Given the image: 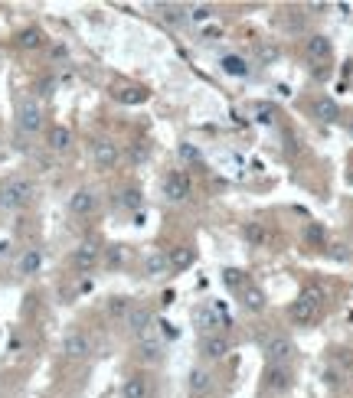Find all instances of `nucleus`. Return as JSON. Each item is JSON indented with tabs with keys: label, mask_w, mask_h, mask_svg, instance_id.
Listing matches in <instances>:
<instances>
[{
	"label": "nucleus",
	"mask_w": 353,
	"mask_h": 398,
	"mask_svg": "<svg viewBox=\"0 0 353 398\" xmlns=\"http://www.w3.org/2000/svg\"><path fill=\"white\" fill-rule=\"evenodd\" d=\"M33 196H36V186H33V180H26V176H10L7 183L0 186V209H24L33 203Z\"/></svg>",
	"instance_id": "1"
},
{
	"label": "nucleus",
	"mask_w": 353,
	"mask_h": 398,
	"mask_svg": "<svg viewBox=\"0 0 353 398\" xmlns=\"http://www.w3.org/2000/svg\"><path fill=\"white\" fill-rule=\"evenodd\" d=\"M43 101L26 95V98L16 101V128L24 131V134H39L43 131Z\"/></svg>",
	"instance_id": "2"
},
{
	"label": "nucleus",
	"mask_w": 353,
	"mask_h": 398,
	"mask_svg": "<svg viewBox=\"0 0 353 398\" xmlns=\"http://www.w3.org/2000/svg\"><path fill=\"white\" fill-rule=\"evenodd\" d=\"M294 352H298V346H294V340L288 333H275V337L265 340V359L272 366H288L294 359Z\"/></svg>",
	"instance_id": "3"
},
{
	"label": "nucleus",
	"mask_w": 353,
	"mask_h": 398,
	"mask_svg": "<svg viewBox=\"0 0 353 398\" xmlns=\"http://www.w3.org/2000/svg\"><path fill=\"white\" fill-rule=\"evenodd\" d=\"M161 186H164V196H167L170 203H187V199L193 196V183L184 170H170V173L164 176Z\"/></svg>",
	"instance_id": "4"
},
{
	"label": "nucleus",
	"mask_w": 353,
	"mask_h": 398,
	"mask_svg": "<svg viewBox=\"0 0 353 398\" xmlns=\"http://www.w3.org/2000/svg\"><path fill=\"white\" fill-rule=\"evenodd\" d=\"M92 352H95V346L89 340V333H82V330H72V333L62 337V356L66 359H89Z\"/></svg>",
	"instance_id": "5"
},
{
	"label": "nucleus",
	"mask_w": 353,
	"mask_h": 398,
	"mask_svg": "<svg viewBox=\"0 0 353 398\" xmlns=\"http://www.w3.org/2000/svg\"><path fill=\"white\" fill-rule=\"evenodd\" d=\"M265 389L269 392H275V395H288V392L294 389V372H292V366H265Z\"/></svg>",
	"instance_id": "6"
},
{
	"label": "nucleus",
	"mask_w": 353,
	"mask_h": 398,
	"mask_svg": "<svg viewBox=\"0 0 353 398\" xmlns=\"http://www.w3.org/2000/svg\"><path fill=\"white\" fill-rule=\"evenodd\" d=\"M124 323H128L131 337H138V340L151 337V330H154V314H151V307L134 304V307L128 310V317H124Z\"/></svg>",
	"instance_id": "7"
},
{
	"label": "nucleus",
	"mask_w": 353,
	"mask_h": 398,
	"mask_svg": "<svg viewBox=\"0 0 353 398\" xmlns=\"http://www.w3.org/2000/svg\"><path fill=\"white\" fill-rule=\"evenodd\" d=\"M92 160L99 170H115L118 160H121V147L115 144L111 138H101L92 144Z\"/></svg>",
	"instance_id": "8"
},
{
	"label": "nucleus",
	"mask_w": 353,
	"mask_h": 398,
	"mask_svg": "<svg viewBox=\"0 0 353 398\" xmlns=\"http://www.w3.org/2000/svg\"><path fill=\"white\" fill-rule=\"evenodd\" d=\"M219 327H229V317H226L216 304H203L200 310H197V330H203V337H209V333H216Z\"/></svg>",
	"instance_id": "9"
},
{
	"label": "nucleus",
	"mask_w": 353,
	"mask_h": 398,
	"mask_svg": "<svg viewBox=\"0 0 353 398\" xmlns=\"http://www.w3.org/2000/svg\"><path fill=\"white\" fill-rule=\"evenodd\" d=\"M200 352H203V359L219 362L232 352V343H229V337H223V333H209V337L200 340Z\"/></svg>",
	"instance_id": "10"
},
{
	"label": "nucleus",
	"mask_w": 353,
	"mask_h": 398,
	"mask_svg": "<svg viewBox=\"0 0 353 398\" xmlns=\"http://www.w3.org/2000/svg\"><path fill=\"white\" fill-rule=\"evenodd\" d=\"M99 258H101V248H99V242H82V245H76V252H72V268L76 271H92L95 265H99Z\"/></svg>",
	"instance_id": "11"
},
{
	"label": "nucleus",
	"mask_w": 353,
	"mask_h": 398,
	"mask_svg": "<svg viewBox=\"0 0 353 398\" xmlns=\"http://www.w3.org/2000/svg\"><path fill=\"white\" fill-rule=\"evenodd\" d=\"M99 209V193L89 190V186H79L69 196V213L72 215H92Z\"/></svg>",
	"instance_id": "12"
},
{
	"label": "nucleus",
	"mask_w": 353,
	"mask_h": 398,
	"mask_svg": "<svg viewBox=\"0 0 353 398\" xmlns=\"http://www.w3.org/2000/svg\"><path fill=\"white\" fill-rule=\"evenodd\" d=\"M304 56L314 62H327L330 56H334V43H330V36H324V33H311V36L304 39Z\"/></svg>",
	"instance_id": "13"
},
{
	"label": "nucleus",
	"mask_w": 353,
	"mask_h": 398,
	"mask_svg": "<svg viewBox=\"0 0 353 398\" xmlns=\"http://www.w3.org/2000/svg\"><path fill=\"white\" fill-rule=\"evenodd\" d=\"M213 372L209 369H203V366H197V369H190V379H187V389H190V395L193 398H209V392H213Z\"/></svg>",
	"instance_id": "14"
},
{
	"label": "nucleus",
	"mask_w": 353,
	"mask_h": 398,
	"mask_svg": "<svg viewBox=\"0 0 353 398\" xmlns=\"http://www.w3.org/2000/svg\"><path fill=\"white\" fill-rule=\"evenodd\" d=\"M43 261H46V255H43V248H26L24 255H20V261H16V271L24 277H33L43 271Z\"/></svg>",
	"instance_id": "15"
},
{
	"label": "nucleus",
	"mask_w": 353,
	"mask_h": 398,
	"mask_svg": "<svg viewBox=\"0 0 353 398\" xmlns=\"http://www.w3.org/2000/svg\"><path fill=\"white\" fill-rule=\"evenodd\" d=\"M121 398H151V379L141 372L128 375L121 382Z\"/></svg>",
	"instance_id": "16"
},
{
	"label": "nucleus",
	"mask_w": 353,
	"mask_h": 398,
	"mask_svg": "<svg viewBox=\"0 0 353 398\" xmlns=\"http://www.w3.org/2000/svg\"><path fill=\"white\" fill-rule=\"evenodd\" d=\"M144 275L154 277V281H164V277L170 275L167 252H147V258H144Z\"/></svg>",
	"instance_id": "17"
},
{
	"label": "nucleus",
	"mask_w": 353,
	"mask_h": 398,
	"mask_svg": "<svg viewBox=\"0 0 353 398\" xmlns=\"http://www.w3.org/2000/svg\"><path fill=\"white\" fill-rule=\"evenodd\" d=\"M239 297H242V307H246L249 314H262V310L269 307V300H265L262 287H255V284H246V287L239 291Z\"/></svg>",
	"instance_id": "18"
},
{
	"label": "nucleus",
	"mask_w": 353,
	"mask_h": 398,
	"mask_svg": "<svg viewBox=\"0 0 353 398\" xmlns=\"http://www.w3.org/2000/svg\"><path fill=\"white\" fill-rule=\"evenodd\" d=\"M314 118L324 124H337L340 121V105L334 98H327V95H321V98H314Z\"/></svg>",
	"instance_id": "19"
},
{
	"label": "nucleus",
	"mask_w": 353,
	"mask_h": 398,
	"mask_svg": "<svg viewBox=\"0 0 353 398\" xmlns=\"http://www.w3.org/2000/svg\"><path fill=\"white\" fill-rule=\"evenodd\" d=\"M46 144H49V150L66 153L72 147V131L66 128V124H53V128H49V134H46Z\"/></svg>",
	"instance_id": "20"
},
{
	"label": "nucleus",
	"mask_w": 353,
	"mask_h": 398,
	"mask_svg": "<svg viewBox=\"0 0 353 398\" xmlns=\"http://www.w3.org/2000/svg\"><path fill=\"white\" fill-rule=\"evenodd\" d=\"M167 261H170V271H187V268H193V261H197V252H193L190 245H176L174 252L167 255Z\"/></svg>",
	"instance_id": "21"
},
{
	"label": "nucleus",
	"mask_w": 353,
	"mask_h": 398,
	"mask_svg": "<svg viewBox=\"0 0 353 398\" xmlns=\"http://www.w3.org/2000/svg\"><path fill=\"white\" fill-rule=\"evenodd\" d=\"M118 206L138 215L141 206H144V193H141V186H124V190L118 193Z\"/></svg>",
	"instance_id": "22"
},
{
	"label": "nucleus",
	"mask_w": 353,
	"mask_h": 398,
	"mask_svg": "<svg viewBox=\"0 0 353 398\" xmlns=\"http://www.w3.org/2000/svg\"><path fill=\"white\" fill-rule=\"evenodd\" d=\"M288 314H292V320L298 323V327H307V323H314L317 307H314V304H307L304 297H298V300L292 304V310H288Z\"/></svg>",
	"instance_id": "23"
},
{
	"label": "nucleus",
	"mask_w": 353,
	"mask_h": 398,
	"mask_svg": "<svg viewBox=\"0 0 353 398\" xmlns=\"http://www.w3.org/2000/svg\"><path fill=\"white\" fill-rule=\"evenodd\" d=\"M219 66H223V72H226V76H232V78L249 76V62L242 59V56H236V53L223 56V59H219Z\"/></svg>",
	"instance_id": "24"
},
{
	"label": "nucleus",
	"mask_w": 353,
	"mask_h": 398,
	"mask_svg": "<svg viewBox=\"0 0 353 398\" xmlns=\"http://www.w3.org/2000/svg\"><path fill=\"white\" fill-rule=\"evenodd\" d=\"M138 352H141V359H144V362H161L164 346L157 343L154 337H144V340H138Z\"/></svg>",
	"instance_id": "25"
},
{
	"label": "nucleus",
	"mask_w": 353,
	"mask_h": 398,
	"mask_svg": "<svg viewBox=\"0 0 353 398\" xmlns=\"http://www.w3.org/2000/svg\"><path fill=\"white\" fill-rule=\"evenodd\" d=\"M16 43H20L24 49H39L43 43H46V36H43V30H39V26H26V30L16 36Z\"/></svg>",
	"instance_id": "26"
},
{
	"label": "nucleus",
	"mask_w": 353,
	"mask_h": 398,
	"mask_svg": "<svg viewBox=\"0 0 353 398\" xmlns=\"http://www.w3.org/2000/svg\"><path fill=\"white\" fill-rule=\"evenodd\" d=\"M213 14H216L213 4H193V7H187V20L190 24H207Z\"/></svg>",
	"instance_id": "27"
},
{
	"label": "nucleus",
	"mask_w": 353,
	"mask_h": 398,
	"mask_svg": "<svg viewBox=\"0 0 353 398\" xmlns=\"http://www.w3.org/2000/svg\"><path fill=\"white\" fill-rule=\"evenodd\" d=\"M164 20H167L170 26H184L187 24V7H180V4H164Z\"/></svg>",
	"instance_id": "28"
},
{
	"label": "nucleus",
	"mask_w": 353,
	"mask_h": 398,
	"mask_svg": "<svg viewBox=\"0 0 353 398\" xmlns=\"http://www.w3.org/2000/svg\"><path fill=\"white\" fill-rule=\"evenodd\" d=\"M131 307H134V304H131L128 297H111L105 310H108V317H111V320H121V317H128Z\"/></svg>",
	"instance_id": "29"
},
{
	"label": "nucleus",
	"mask_w": 353,
	"mask_h": 398,
	"mask_svg": "<svg viewBox=\"0 0 353 398\" xmlns=\"http://www.w3.org/2000/svg\"><path fill=\"white\" fill-rule=\"evenodd\" d=\"M223 284L229 287V291H242V287H246V271L242 268H226L223 271Z\"/></svg>",
	"instance_id": "30"
},
{
	"label": "nucleus",
	"mask_w": 353,
	"mask_h": 398,
	"mask_svg": "<svg viewBox=\"0 0 353 398\" xmlns=\"http://www.w3.org/2000/svg\"><path fill=\"white\" fill-rule=\"evenodd\" d=\"M252 118L259 124H272V121H275V105H269V101H255V105H252Z\"/></svg>",
	"instance_id": "31"
},
{
	"label": "nucleus",
	"mask_w": 353,
	"mask_h": 398,
	"mask_svg": "<svg viewBox=\"0 0 353 398\" xmlns=\"http://www.w3.org/2000/svg\"><path fill=\"white\" fill-rule=\"evenodd\" d=\"M304 242H311V245H324L327 242V232H324L321 223H307L304 225Z\"/></svg>",
	"instance_id": "32"
},
{
	"label": "nucleus",
	"mask_w": 353,
	"mask_h": 398,
	"mask_svg": "<svg viewBox=\"0 0 353 398\" xmlns=\"http://www.w3.org/2000/svg\"><path fill=\"white\" fill-rule=\"evenodd\" d=\"M180 160H184V163H193V167H200V163H203V153L197 150L193 144H187V141H184V144H180Z\"/></svg>",
	"instance_id": "33"
},
{
	"label": "nucleus",
	"mask_w": 353,
	"mask_h": 398,
	"mask_svg": "<svg viewBox=\"0 0 353 398\" xmlns=\"http://www.w3.org/2000/svg\"><path fill=\"white\" fill-rule=\"evenodd\" d=\"M242 235L249 238V242H252V245H265V229H262V225H246V229H242Z\"/></svg>",
	"instance_id": "34"
},
{
	"label": "nucleus",
	"mask_w": 353,
	"mask_h": 398,
	"mask_svg": "<svg viewBox=\"0 0 353 398\" xmlns=\"http://www.w3.org/2000/svg\"><path fill=\"white\" fill-rule=\"evenodd\" d=\"M118 98L128 101V105H138V101L147 98V92H144V88H124V92H118Z\"/></svg>",
	"instance_id": "35"
},
{
	"label": "nucleus",
	"mask_w": 353,
	"mask_h": 398,
	"mask_svg": "<svg viewBox=\"0 0 353 398\" xmlns=\"http://www.w3.org/2000/svg\"><path fill=\"white\" fill-rule=\"evenodd\" d=\"M301 297H304L307 304L321 307V300H324V291H321V287H304V291H301Z\"/></svg>",
	"instance_id": "36"
},
{
	"label": "nucleus",
	"mask_w": 353,
	"mask_h": 398,
	"mask_svg": "<svg viewBox=\"0 0 353 398\" xmlns=\"http://www.w3.org/2000/svg\"><path fill=\"white\" fill-rule=\"evenodd\" d=\"M108 265H124V248L121 245H111V252H108Z\"/></svg>",
	"instance_id": "37"
},
{
	"label": "nucleus",
	"mask_w": 353,
	"mask_h": 398,
	"mask_svg": "<svg viewBox=\"0 0 353 398\" xmlns=\"http://www.w3.org/2000/svg\"><path fill=\"white\" fill-rule=\"evenodd\" d=\"M275 59H278V46H262V62L265 66H272Z\"/></svg>",
	"instance_id": "38"
},
{
	"label": "nucleus",
	"mask_w": 353,
	"mask_h": 398,
	"mask_svg": "<svg viewBox=\"0 0 353 398\" xmlns=\"http://www.w3.org/2000/svg\"><path fill=\"white\" fill-rule=\"evenodd\" d=\"M131 157H134V160H147V150L141 144H134V150H131Z\"/></svg>",
	"instance_id": "39"
},
{
	"label": "nucleus",
	"mask_w": 353,
	"mask_h": 398,
	"mask_svg": "<svg viewBox=\"0 0 353 398\" xmlns=\"http://www.w3.org/2000/svg\"><path fill=\"white\" fill-rule=\"evenodd\" d=\"M161 327H164V333H167L170 340H176V337H180V330H176L174 323H161Z\"/></svg>",
	"instance_id": "40"
},
{
	"label": "nucleus",
	"mask_w": 353,
	"mask_h": 398,
	"mask_svg": "<svg viewBox=\"0 0 353 398\" xmlns=\"http://www.w3.org/2000/svg\"><path fill=\"white\" fill-rule=\"evenodd\" d=\"M347 128H350V138H353V121H350V124H347Z\"/></svg>",
	"instance_id": "41"
}]
</instances>
